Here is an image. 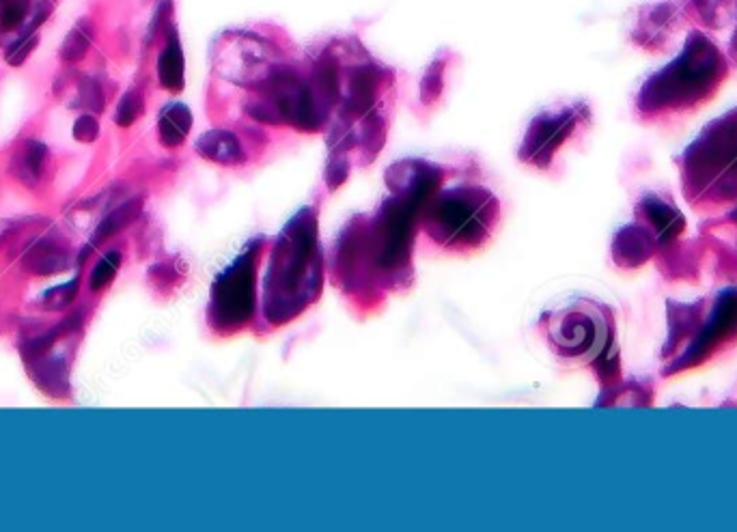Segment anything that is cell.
<instances>
[{"instance_id":"obj_2","label":"cell","mask_w":737,"mask_h":532,"mask_svg":"<svg viewBox=\"0 0 737 532\" xmlns=\"http://www.w3.org/2000/svg\"><path fill=\"white\" fill-rule=\"evenodd\" d=\"M725 74L727 63L714 41L692 33L684 52L643 84L638 108L643 112L690 108L714 93Z\"/></svg>"},{"instance_id":"obj_19","label":"cell","mask_w":737,"mask_h":532,"mask_svg":"<svg viewBox=\"0 0 737 532\" xmlns=\"http://www.w3.org/2000/svg\"><path fill=\"white\" fill-rule=\"evenodd\" d=\"M67 265V259L63 255V250L54 248V246H39L35 248L29 259H26V268L35 274H54L61 272Z\"/></svg>"},{"instance_id":"obj_24","label":"cell","mask_w":737,"mask_h":532,"mask_svg":"<svg viewBox=\"0 0 737 532\" xmlns=\"http://www.w3.org/2000/svg\"><path fill=\"white\" fill-rule=\"evenodd\" d=\"M39 44V37L37 35H31V37H24V39H13V41H7V48H5V59L11 67H20L26 59H29L31 52L37 48Z\"/></svg>"},{"instance_id":"obj_25","label":"cell","mask_w":737,"mask_h":532,"mask_svg":"<svg viewBox=\"0 0 737 532\" xmlns=\"http://www.w3.org/2000/svg\"><path fill=\"white\" fill-rule=\"evenodd\" d=\"M347 173H350V162H347L343 149H337L332 153V158L326 166V181L330 190H337L343 181L347 179Z\"/></svg>"},{"instance_id":"obj_7","label":"cell","mask_w":737,"mask_h":532,"mask_svg":"<svg viewBox=\"0 0 737 532\" xmlns=\"http://www.w3.org/2000/svg\"><path fill=\"white\" fill-rule=\"evenodd\" d=\"M255 306V252H244L220 274L212 289V321L220 328H238L253 315Z\"/></svg>"},{"instance_id":"obj_17","label":"cell","mask_w":737,"mask_h":532,"mask_svg":"<svg viewBox=\"0 0 737 532\" xmlns=\"http://www.w3.org/2000/svg\"><path fill=\"white\" fill-rule=\"evenodd\" d=\"M93 44V24L89 18H82L74 24L72 31H69L61 44V59L65 63H78L87 56L89 48Z\"/></svg>"},{"instance_id":"obj_4","label":"cell","mask_w":737,"mask_h":532,"mask_svg":"<svg viewBox=\"0 0 737 532\" xmlns=\"http://www.w3.org/2000/svg\"><path fill=\"white\" fill-rule=\"evenodd\" d=\"M686 188L694 192H737V110L703 130L686 151Z\"/></svg>"},{"instance_id":"obj_10","label":"cell","mask_w":737,"mask_h":532,"mask_svg":"<svg viewBox=\"0 0 737 532\" xmlns=\"http://www.w3.org/2000/svg\"><path fill=\"white\" fill-rule=\"evenodd\" d=\"M199 156L216 164H242L246 160L238 136L227 130H210L197 140Z\"/></svg>"},{"instance_id":"obj_16","label":"cell","mask_w":737,"mask_h":532,"mask_svg":"<svg viewBox=\"0 0 737 532\" xmlns=\"http://www.w3.org/2000/svg\"><path fill=\"white\" fill-rule=\"evenodd\" d=\"M141 207H143V201H141V199H132V201H128V203H123L121 207H117L113 214H108V216L100 222V227L95 229L93 240H91L89 248L104 244V242L108 240V237H113L115 233H119L121 229L128 227V224H130L138 214H141Z\"/></svg>"},{"instance_id":"obj_23","label":"cell","mask_w":737,"mask_h":532,"mask_svg":"<svg viewBox=\"0 0 737 532\" xmlns=\"http://www.w3.org/2000/svg\"><path fill=\"white\" fill-rule=\"evenodd\" d=\"M442 76H444V61H434L421 80V100L425 104L436 102L442 93Z\"/></svg>"},{"instance_id":"obj_28","label":"cell","mask_w":737,"mask_h":532,"mask_svg":"<svg viewBox=\"0 0 737 532\" xmlns=\"http://www.w3.org/2000/svg\"><path fill=\"white\" fill-rule=\"evenodd\" d=\"M735 50H737V35H735Z\"/></svg>"},{"instance_id":"obj_1","label":"cell","mask_w":737,"mask_h":532,"mask_svg":"<svg viewBox=\"0 0 737 532\" xmlns=\"http://www.w3.org/2000/svg\"><path fill=\"white\" fill-rule=\"evenodd\" d=\"M319 244L313 209H302L278 237L266 274V315L285 324L319 291Z\"/></svg>"},{"instance_id":"obj_12","label":"cell","mask_w":737,"mask_h":532,"mask_svg":"<svg viewBox=\"0 0 737 532\" xmlns=\"http://www.w3.org/2000/svg\"><path fill=\"white\" fill-rule=\"evenodd\" d=\"M375 95H378V72L369 65L358 67L350 76V87H347L345 95V110L354 117H363L371 110Z\"/></svg>"},{"instance_id":"obj_21","label":"cell","mask_w":737,"mask_h":532,"mask_svg":"<svg viewBox=\"0 0 737 532\" xmlns=\"http://www.w3.org/2000/svg\"><path fill=\"white\" fill-rule=\"evenodd\" d=\"M76 104L85 110L91 112H102L106 106V97H104V89L102 84L97 82L91 76H82L78 82V95H76Z\"/></svg>"},{"instance_id":"obj_14","label":"cell","mask_w":737,"mask_h":532,"mask_svg":"<svg viewBox=\"0 0 737 532\" xmlns=\"http://www.w3.org/2000/svg\"><path fill=\"white\" fill-rule=\"evenodd\" d=\"M48 160V147L39 140H26L11 160V173L16 175L22 184L35 186Z\"/></svg>"},{"instance_id":"obj_20","label":"cell","mask_w":737,"mask_h":532,"mask_svg":"<svg viewBox=\"0 0 737 532\" xmlns=\"http://www.w3.org/2000/svg\"><path fill=\"white\" fill-rule=\"evenodd\" d=\"M119 265H121V252L119 250H110L108 255H104L100 261H97L95 270L91 272V280H89L91 291H102L104 287H108L110 283H113Z\"/></svg>"},{"instance_id":"obj_3","label":"cell","mask_w":737,"mask_h":532,"mask_svg":"<svg viewBox=\"0 0 737 532\" xmlns=\"http://www.w3.org/2000/svg\"><path fill=\"white\" fill-rule=\"evenodd\" d=\"M498 205L483 188L442 192L425 218V231L444 246H475L488 237Z\"/></svg>"},{"instance_id":"obj_9","label":"cell","mask_w":737,"mask_h":532,"mask_svg":"<svg viewBox=\"0 0 737 532\" xmlns=\"http://www.w3.org/2000/svg\"><path fill=\"white\" fill-rule=\"evenodd\" d=\"M386 181L395 194L412 196V199L425 203L427 196L440 184V171L421 160H406L388 168Z\"/></svg>"},{"instance_id":"obj_6","label":"cell","mask_w":737,"mask_h":532,"mask_svg":"<svg viewBox=\"0 0 737 532\" xmlns=\"http://www.w3.org/2000/svg\"><path fill=\"white\" fill-rule=\"evenodd\" d=\"M261 91V100L274 110L278 123H289L307 132L322 128L326 115L315 102L311 84L304 82L294 69L278 65Z\"/></svg>"},{"instance_id":"obj_15","label":"cell","mask_w":737,"mask_h":532,"mask_svg":"<svg viewBox=\"0 0 737 532\" xmlns=\"http://www.w3.org/2000/svg\"><path fill=\"white\" fill-rule=\"evenodd\" d=\"M589 319L582 317H574L567 315L563 317L559 324L552 328V339L559 343L561 349H567V352H578V349L587 347L591 343V328L587 324Z\"/></svg>"},{"instance_id":"obj_8","label":"cell","mask_w":737,"mask_h":532,"mask_svg":"<svg viewBox=\"0 0 737 532\" xmlns=\"http://www.w3.org/2000/svg\"><path fill=\"white\" fill-rule=\"evenodd\" d=\"M578 123V110L567 108L561 112H544L539 115L531 128H528L522 147L520 158L531 162L535 166H548L554 151L563 145V140L572 134Z\"/></svg>"},{"instance_id":"obj_18","label":"cell","mask_w":737,"mask_h":532,"mask_svg":"<svg viewBox=\"0 0 737 532\" xmlns=\"http://www.w3.org/2000/svg\"><path fill=\"white\" fill-rule=\"evenodd\" d=\"M645 233L641 229H625L615 242V259L621 265H638L645 259Z\"/></svg>"},{"instance_id":"obj_22","label":"cell","mask_w":737,"mask_h":532,"mask_svg":"<svg viewBox=\"0 0 737 532\" xmlns=\"http://www.w3.org/2000/svg\"><path fill=\"white\" fill-rule=\"evenodd\" d=\"M145 110V100L141 91L136 89H130L128 93H125L119 104H117V110H115V123L119 125V128H130V125L143 115Z\"/></svg>"},{"instance_id":"obj_11","label":"cell","mask_w":737,"mask_h":532,"mask_svg":"<svg viewBox=\"0 0 737 532\" xmlns=\"http://www.w3.org/2000/svg\"><path fill=\"white\" fill-rule=\"evenodd\" d=\"M158 80L162 87L171 93H179L184 89L186 61H184V50H182V44H179L175 28L169 31L166 46L158 56Z\"/></svg>"},{"instance_id":"obj_13","label":"cell","mask_w":737,"mask_h":532,"mask_svg":"<svg viewBox=\"0 0 737 532\" xmlns=\"http://www.w3.org/2000/svg\"><path fill=\"white\" fill-rule=\"evenodd\" d=\"M192 130V112L186 104H169L164 106L158 117V134L164 147L184 145Z\"/></svg>"},{"instance_id":"obj_26","label":"cell","mask_w":737,"mask_h":532,"mask_svg":"<svg viewBox=\"0 0 737 532\" xmlns=\"http://www.w3.org/2000/svg\"><path fill=\"white\" fill-rule=\"evenodd\" d=\"M76 291H78V278H74L72 283L59 285V287L46 291L44 296H41V304H44L46 308H63L74 300Z\"/></svg>"},{"instance_id":"obj_5","label":"cell","mask_w":737,"mask_h":532,"mask_svg":"<svg viewBox=\"0 0 737 532\" xmlns=\"http://www.w3.org/2000/svg\"><path fill=\"white\" fill-rule=\"evenodd\" d=\"M214 63L218 72L242 87H263L278 63V52L266 39L250 33H227L218 39Z\"/></svg>"},{"instance_id":"obj_27","label":"cell","mask_w":737,"mask_h":532,"mask_svg":"<svg viewBox=\"0 0 737 532\" xmlns=\"http://www.w3.org/2000/svg\"><path fill=\"white\" fill-rule=\"evenodd\" d=\"M72 134L78 143H95L97 136H100V123L93 115H80L74 123Z\"/></svg>"}]
</instances>
